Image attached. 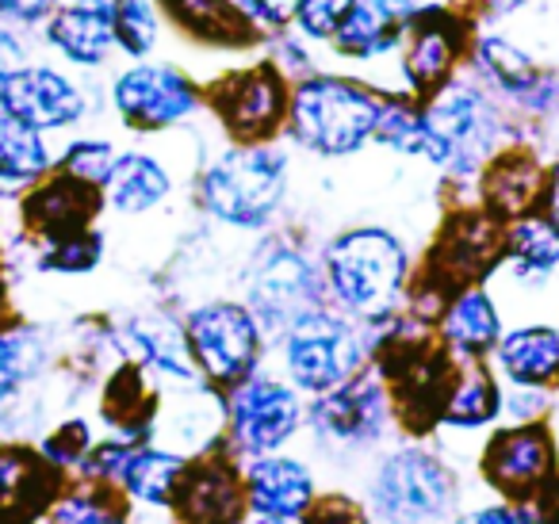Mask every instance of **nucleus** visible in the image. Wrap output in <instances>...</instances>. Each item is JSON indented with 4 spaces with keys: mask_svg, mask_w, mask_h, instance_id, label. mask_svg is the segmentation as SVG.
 Instances as JSON below:
<instances>
[{
    "mask_svg": "<svg viewBox=\"0 0 559 524\" xmlns=\"http://www.w3.org/2000/svg\"><path fill=\"white\" fill-rule=\"evenodd\" d=\"M319 264L326 302L349 314L353 322L376 330L406 310L414 261L406 241L391 226H345L322 246Z\"/></svg>",
    "mask_w": 559,
    "mask_h": 524,
    "instance_id": "1",
    "label": "nucleus"
},
{
    "mask_svg": "<svg viewBox=\"0 0 559 524\" xmlns=\"http://www.w3.org/2000/svg\"><path fill=\"white\" fill-rule=\"evenodd\" d=\"M292 192V146L272 142H226L195 169V207L226 230H269Z\"/></svg>",
    "mask_w": 559,
    "mask_h": 524,
    "instance_id": "2",
    "label": "nucleus"
},
{
    "mask_svg": "<svg viewBox=\"0 0 559 524\" xmlns=\"http://www.w3.org/2000/svg\"><path fill=\"white\" fill-rule=\"evenodd\" d=\"M380 108L383 88H376L372 81L353 70L322 66V70L292 81L284 139L322 162H345L372 146Z\"/></svg>",
    "mask_w": 559,
    "mask_h": 524,
    "instance_id": "3",
    "label": "nucleus"
},
{
    "mask_svg": "<svg viewBox=\"0 0 559 524\" xmlns=\"http://www.w3.org/2000/svg\"><path fill=\"white\" fill-rule=\"evenodd\" d=\"M238 287L241 302L253 310L272 341L314 307H326L319 257L304 246V238L288 230L264 234L257 241L238 272Z\"/></svg>",
    "mask_w": 559,
    "mask_h": 524,
    "instance_id": "4",
    "label": "nucleus"
},
{
    "mask_svg": "<svg viewBox=\"0 0 559 524\" xmlns=\"http://www.w3.org/2000/svg\"><path fill=\"white\" fill-rule=\"evenodd\" d=\"M104 104L116 123L139 139L185 131L203 116V78L165 55L139 62L123 58L104 81Z\"/></svg>",
    "mask_w": 559,
    "mask_h": 524,
    "instance_id": "5",
    "label": "nucleus"
},
{
    "mask_svg": "<svg viewBox=\"0 0 559 524\" xmlns=\"http://www.w3.org/2000/svg\"><path fill=\"white\" fill-rule=\"evenodd\" d=\"M276 345L284 379L299 394H311V398L342 386L345 379L365 371L376 356L372 330L353 322L349 314H342L330 302L326 307H314L299 322H292L276 337Z\"/></svg>",
    "mask_w": 559,
    "mask_h": 524,
    "instance_id": "6",
    "label": "nucleus"
},
{
    "mask_svg": "<svg viewBox=\"0 0 559 524\" xmlns=\"http://www.w3.org/2000/svg\"><path fill=\"white\" fill-rule=\"evenodd\" d=\"M292 81L257 50L203 78V116L226 142L284 139Z\"/></svg>",
    "mask_w": 559,
    "mask_h": 524,
    "instance_id": "7",
    "label": "nucleus"
},
{
    "mask_svg": "<svg viewBox=\"0 0 559 524\" xmlns=\"http://www.w3.org/2000/svg\"><path fill=\"white\" fill-rule=\"evenodd\" d=\"M467 73L521 123L559 119V70L533 55L506 27L479 24L467 50Z\"/></svg>",
    "mask_w": 559,
    "mask_h": 524,
    "instance_id": "8",
    "label": "nucleus"
},
{
    "mask_svg": "<svg viewBox=\"0 0 559 524\" xmlns=\"http://www.w3.org/2000/svg\"><path fill=\"white\" fill-rule=\"evenodd\" d=\"M506 223L479 203H456L441 218L421 269H414L411 284L449 299L452 291L472 284H487L502 269Z\"/></svg>",
    "mask_w": 559,
    "mask_h": 524,
    "instance_id": "9",
    "label": "nucleus"
},
{
    "mask_svg": "<svg viewBox=\"0 0 559 524\" xmlns=\"http://www.w3.org/2000/svg\"><path fill=\"white\" fill-rule=\"evenodd\" d=\"M180 325H185L188 348H192L203 383L215 391H230L234 383L261 371L269 333L241 299L215 295V299L192 302Z\"/></svg>",
    "mask_w": 559,
    "mask_h": 524,
    "instance_id": "10",
    "label": "nucleus"
},
{
    "mask_svg": "<svg viewBox=\"0 0 559 524\" xmlns=\"http://www.w3.org/2000/svg\"><path fill=\"white\" fill-rule=\"evenodd\" d=\"M475 27L479 20L452 4H433V9L403 20V35H399L395 58H391L395 93L426 100L441 85H449L467 66Z\"/></svg>",
    "mask_w": 559,
    "mask_h": 524,
    "instance_id": "11",
    "label": "nucleus"
},
{
    "mask_svg": "<svg viewBox=\"0 0 559 524\" xmlns=\"http://www.w3.org/2000/svg\"><path fill=\"white\" fill-rule=\"evenodd\" d=\"M104 85H93L85 73L55 62L32 58L9 85L0 88V108H9L24 123L43 134H73L100 116Z\"/></svg>",
    "mask_w": 559,
    "mask_h": 524,
    "instance_id": "12",
    "label": "nucleus"
},
{
    "mask_svg": "<svg viewBox=\"0 0 559 524\" xmlns=\"http://www.w3.org/2000/svg\"><path fill=\"white\" fill-rule=\"evenodd\" d=\"M223 402L230 452L249 455V460L280 452L307 421L304 394L288 379L264 376V371H253L249 379L234 383L230 391H223Z\"/></svg>",
    "mask_w": 559,
    "mask_h": 524,
    "instance_id": "13",
    "label": "nucleus"
},
{
    "mask_svg": "<svg viewBox=\"0 0 559 524\" xmlns=\"http://www.w3.org/2000/svg\"><path fill=\"white\" fill-rule=\"evenodd\" d=\"M452 471L426 448H395L376 467L372 505L388 524H433L452 509Z\"/></svg>",
    "mask_w": 559,
    "mask_h": 524,
    "instance_id": "14",
    "label": "nucleus"
},
{
    "mask_svg": "<svg viewBox=\"0 0 559 524\" xmlns=\"http://www.w3.org/2000/svg\"><path fill=\"white\" fill-rule=\"evenodd\" d=\"M399 417L395 394H391L388 379L376 364H368L365 371H357L353 379H345L342 386L319 394L307 409L314 437L322 444L337 448H368L376 440H383V432L391 429V421Z\"/></svg>",
    "mask_w": 559,
    "mask_h": 524,
    "instance_id": "15",
    "label": "nucleus"
},
{
    "mask_svg": "<svg viewBox=\"0 0 559 524\" xmlns=\"http://www.w3.org/2000/svg\"><path fill=\"white\" fill-rule=\"evenodd\" d=\"M479 471L502 498L528 501L559 478V444L548 421H513L483 448Z\"/></svg>",
    "mask_w": 559,
    "mask_h": 524,
    "instance_id": "16",
    "label": "nucleus"
},
{
    "mask_svg": "<svg viewBox=\"0 0 559 524\" xmlns=\"http://www.w3.org/2000/svg\"><path fill=\"white\" fill-rule=\"evenodd\" d=\"M39 43L55 62L85 78H108L123 62L111 0H62L55 16L39 27Z\"/></svg>",
    "mask_w": 559,
    "mask_h": 524,
    "instance_id": "17",
    "label": "nucleus"
},
{
    "mask_svg": "<svg viewBox=\"0 0 559 524\" xmlns=\"http://www.w3.org/2000/svg\"><path fill=\"white\" fill-rule=\"evenodd\" d=\"M154 146H127L119 150L116 169L104 184V207L119 218H142L150 211L165 207L177 192V150L185 142L180 131L146 134Z\"/></svg>",
    "mask_w": 559,
    "mask_h": 524,
    "instance_id": "18",
    "label": "nucleus"
},
{
    "mask_svg": "<svg viewBox=\"0 0 559 524\" xmlns=\"http://www.w3.org/2000/svg\"><path fill=\"white\" fill-rule=\"evenodd\" d=\"M399 35H403V16L391 9L388 0H353L349 16L342 20V27L326 47V62L349 66L353 73L368 78L376 88L395 93L391 58H395Z\"/></svg>",
    "mask_w": 559,
    "mask_h": 524,
    "instance_id": "19",
    "label": "nucleus"
},
{
    "mask_svg": "<svg viewBox=\"0 0 559 524\" xmlns=\"http://www.w3.org/2000/svg\"><path fill=\"white\" fill-rule=\"evenodd\" d=\"M246 509V471L234 463V452L215 444L188 460L185 478L173 493V513L180 524H241Z\"/></svg>",
    "mask_w": 559,
    "mask_h": 524,
    "instance_id": "20",
    "label": "nucleus"
},
{
    "mask_svg": "<svg viewBox=\"0 0 559 524\" xmlns=\"http://www.w3.org/2000/svg\"><path fill=\"white\" fill-rule=\"evenodd\" d=\"M111 348L123 353V360L139 364L146 376H157L165 383L180 386H200L203 376L192 360L185 325L180 318L169 314H127L119 325L108 330Z\"/></svg>",
    "mask_w": 559,
    "mask_h": 524,
    "instance_id": "21",
    "label": "nucleus"
},
{
    "mask_svg": "<svg viewBox=\"0 0 559 524\" xmlns=\"http://www.w3.org/2000/svg\"><path fill=\"white\" fill-rule=\"evenodd\" d=\"M544 180H548V162L540 157L536 142H506L483 165L479 180H475V203L487 207L495 218H502V223H513V218L540 211Z\"/></svg>",
    "mask_w": 559,
    "mask_h": 524,
    "instance_id": "22",
    "label": "nucleus"
},
{
    "mask_svg": "<svg viewBox=\"0 0 559 524\" xmlns=\"http://www.w3.org/2000/svg\"><path fill=\"white\" fill-rule=\"evenodd\" d=\"M104 215V192L93 184H81L70 172L50 169L39 184L20 195V223L32 241H55L66 234H81L96 226Z\"/></svg>",
    "mask_w": 559,
    "mask_h": 524,
    "instance_id": "23",
    "label": "nucleus"
},
{
    "mask_svg": "<svg viewBox=\"0 0 559 524\" xmlns=\"http://www.w3.org/2000/svg\"><path fill=\"white\" fill-rule=\"evenodd\" d=\"M162 9L173 39L188 43L200 55H223L226 62H238L261 50V39L230 0H162Z\"/></svg>",
    "mask_w": 559,
    "mask_h": 524,
    "instance_id": "24",
    "label": "nucleus"
},
{
    "mask_svg": "<svg viewBox=\"0 0 559 524\" xmlns=\"http://www.w3.org/2000/svg\"><path fill=\"white\" fill-rule=\"evenodd\" d=\"M433 330H437V341L449 348V356L456 364L490 360L498 337L506 333L502 302H498V295L490 291L487 284L460 287L441 307Z\"/></svg>",
    "mask_w": 559,
    "mask_h": 524,
    "instance_id": "25",
    "label": "nucleus"
},
{
    "mask_svg": "<svg viewBox=\"0 0 559 524\" xmlns=\"http://www.w3.org/2000/svg\"><path fill=\"white\" fill-rule=\"evenodd\" d=\"M62 493V471L32 444H0V524H35Z\"/></svg>",
    "mask_w": 559,
    "mask_h": 524,
    "instance_id": "26",
    "label": "nucleus"
},
{
    "mask_svg": "<svg viewBox=\"0 0 559 524\" xmlns=\"http://www.w3.org/2000/svg\"><path fill=\"white\" fill-rule=\"evenodd\" d=\"M490 368L510 386H536L556 391L559 386V325L521 322L498 337L490 353Z\"/></svg>",
    "mask_w": 559,
    "mask_h": 524,
    "instance_id": "27",
    "label": "nucleus"
},
{
    "mask_svg": "<svg viewBox=\"0 0 559 524\" xmlns=\"http://www.w3.org/2000/svg\"><path fill=\"white\" fill-rule=\"evenodd\" d=\"M246 498H249V509L264 516H296L307 513L319 493H314V475L304 467L299 460L292 455H280V452H269V455H253L246 467Z\"/></svg>",
    "mask_w": 559,
    "mask_h": 524,
    "instance_id": "28",
    "label": "nucleus"
},
{
    "mask_svg": "<svg viewBox=\"0 0 559 524\" xmlns=\"http://www.w3.org/2000/svg\"><path fill=\"white\" fill-rule=\"evenodd\" d=\"M518 287H544L559 272V230L540 215L506 223V253L502 269Z\"/></svg>",
    "mask_w": 559,
    "mask_h": 524,
    "instance_id": "29",
    "label": "nucleus"
},
{
    "mask_svg": "<svg viewBox=\"0 0 559 524\" xmlns=\"http://www.w3.org/2000/svg\"><path fill=\"white\" fill-rule=\"evenodd\" d=\"M58 150L50 134L35 131L9 108H0V192H27L55 169Z\"/></svg>",
    "mask_w": 559,
    "mask_h": 524,
    "instance_id": "30",
    "label": "nucleus"
},
{
    "mask_svg": "<svg viewBox=\"0 0 559 524\" xmlns=\"http://www.w3.org/2000/svg\"><path fill=\"white\" fill-rule=\"evenodd\" d=\"M502 417V383L490 360L456 364L449 391L441 402V421L449 429H483V425Z\"/></svg>",
    "mask_w": 559,
    "mask_h": 524,
    "instance_id": "31",
    "label": "nucleus"
},
{
    "mask_svg": "<svg viewBox=\"0 0 559 524\" xmlns=\"http://www.w3.org/2000/svg\"><path fill=\"white\" fill-rule=\"evenodd\" d=\"M157 406H162V394L150 386L146 371L131 360L119 364L116 376H111L108 386H104V398H100L104 421L116 429V437L134 440V444H142V440L154 432Z\"/></svg>",
    "mask_w": 559,
    "mask_h": 524,
    "instance_id": "32",
    "label": "nucleus"
},
{
    "mask_svg": "<svg viewBox=\"0 0 559 524\" xmlns=\"http://www.w3.org/2000/svg\"><path fill=\"white\" fill-rule=\"evenodd\" d=\"M188 455L173 452L162 444H134L131 460H127L123 475H119V490L127 498L142 501V505H173L180 478H185Z\"/></svg>",
    "mask_w": 559,
    "mask_h": 524,
    "instance_id": "33",
    "label": "nucleus"
},
{
    "mask_svg": "<svg viewBox=\"0 0 559 524\" xmlns=\"http://www.w3.org/2000/svg\"><path fill=\"white\" fill-rule=\"evenodd\" d=\"M111 20H116L119 55L127 62L162 58L173 39V27L165 20L162 0H111Z\"/></svg>",
    "mask_w": 559,
    "mask_h": 524,
    "instance_id": "34",
    "label": "nucleus"
},
{
    "mask_svg": "<svg viewBox=\"0 0 559 524\" xmlns=\"http://www.w3.org/2000/svg\"><path fill=\"white\" fill-rule=\"evenodd\" d=\"M47 364V345L32 325L0 322V406L16 402Z\"/></svg>",
    "mask_w": 559,
    "mask_h": 524,
    "instance_id": "35",
    "label": "nucleus"
},
{
    "mask_svg": "<svg viewBox=\"0 0 559 524\" xmlns=\"http://www.w3.org/2000/svg\"><path fill=\"white\" fill-rule=\"evenodd\" d=\"M372 146L388 150L406 162H421L426 154V119H421V100L406 93H383L380 123H376Z\"/></svg>",
    "mask_w": 559,
    "mask_h": 524,
    "instance_id": "36",
    "label": "nucleus"
},
{
    "mask_svg": "<svg viewBox=\"0 0 559 524\" xmlns=\"http://www.w3.org/2000/svg\"><path fill=\"white\" fill-rule=\"evenodd\" d=\"M50 524H127V493L108 483L62 490L50 505Z\"/></svg>",
    "mask_w": 559,
    "mask_h": 524,
    "instance_id": "37",
    "label": "nucleus"
},
{
    "mask_svg": "<svg viewBox=\"0 0 559 524\" xmlns=\"http://www.w3.org/2000/svg\"><path fill=\"white\" fill-rule=\"evenodd\" d=\"M116 157H119V146L108 139V134H93V131H73L70 142H66L62 150H58L55 157V169L70 172L73 180H81V184H93L104 192V184H108L111 169H116Z\"/></svg>",
    "mask_w": 559,
    "mask_h": 524,
    "instance_id": "38",
    "label": "nucleus"
},
{
    "mask_svg": "<svg viewBox=\"0 0 559 524\" xmlns=\"http://www.w3.org/2000/svg\"><path fill=\"white\" fill-rule=\"evenodd\" d=\"M35 246H39V269L55 276H85L104 261V234L96 226L55 241H35Z\"/></svg>",
    "mask_w": 559,
    "mask_h": 524,
    "instance_id": "39",
    "label": "nucleus"
},
{
    "mask_svg": "<svg viewBox=\"0 0 559 524\" xmlns=\"http://www.w3.org/2000/svg\"><path fill=\"white\" fill-rule=\"evenodd\" d=\"M349 9L353 0H288V27L311 47L326 50Z\"/></svg>",
    "mask_w": 559,
    "mask_h": 524,
    "instance_id": "40",
    "label": "nucleus"
},
{
    "mask_svg": "<svg viewBox=\"0 0 559 524\" xmlns=\"http://www.w3.org/2000/svg\"><path fill=\"white\" fill-rule=\"evenodd\" d=\"M96 440H93V429H88L85 421H62L55 432H50L47 440H43V448L39 452L47 455L50 463H55L58 471H73V467H81V460L88 455V448H93Z\"/></svg>",
    "mask_w": 559,
    "mask_h": 524,
    "instance_id": "41",
    "label": "nucleus"
},
{
    "mask_svg": "<svg viewBox=\"0 0 559 524\" xmlns=\"http://www.w3.org/2000/svg\"><path fill=\"white\" fill-rule=\"evenodd\" d=\"M134 452V440H123V437H111V440H96L88 448V455L81 460V475L85 483H108V486H119V475H123L127 460Z\"/></svg>",
    "mask_w": 559,
    "mask_h": 524,
    "instance_id": "42",
    "label": "nucleus"
},
{
    "mask_svg": "<svg viewBox=\"0 0 559 524\" xmlns=\"http://www.w3.org/2000/svg\"><path fill=\"white\" fill-rule=\"evenodd\" d=\"M304 524H368V513L360 501L345 498V493H322L307 505Z\"/></svg>",
    "mask_w": 559,
    "mask_h": 524,
    "instance_id": "43",
    "label": "nucleus"
},
{
    "mask_svg": "<svg viewBox=\"0 0 559 524\" xmlns=\"http://www.w3.org/2000/svg\"><path fill=\"white\" fill-rule=\"evenodd\" d=\"M62 0H0V24L24 35H39V27L58 12Z\"/></svg>",
    "mask_w": 559,
    "mask_h": 524,
    "instance_id": "44",
    "label": "nucleus"
},
{
    "mask_svg": "<svg viewBox=\"0 0 559 524\" xmlns=\"http://www.w3.org/2000/svg\"><path fill=\"white\" fill-rule=\"evenodd\" d=\"M27 62H32V43H27V35L9 24H0V88L9 85Z\"/></svg>",
    "mask_w": 559,
    "mask_h": 524,
    "instance_id": "45",
    "label": "nucleus"
},
{
    "mask_svg": "<svg viewBox=\"0 0 559 524\" xmlns=\"http://www.w3.org/2000/svg\"><path fill=\"white\" fill-rule=\"evenodd\" d=\"M536 4H540V0H479V4H475V20H479V24L502 27V24L521 20L525 12H533Z\"/></svg>",
    "mask_w": 559,
    "mask_h": 524,
    "instance_id": "46",
    "label": "nucleus"
},
{
    "mask_svg": "<svg viewBox=\"0 0 559 524\" xmlns=\"http://www.w3.org/2000/svg\"><path fill=\"white\" fill-rule=\"evenodd\" d=\"M540 215L548 218L559 230V154L548 162V180H544V200H540Z\"/></svg>",
    "mask_w": 559,
    "mask_h": 524,
    "instance_id": "47",
    "label": "nucleus"
},
{
    "mask_svg": "<svg viewBox=\"0 0 559 524\" xmlns=\"http://www.w3.org/2000/svg\"><path fill=\"white\" fill-rule=\"evenodd\" d=\"M456 524H521L518 509L510 505H483V509H467L464 516H456Z\"/></svg>",
    "mask_w": 559,
    "mask_h": 524,
    "instance_id": "48",
    "label": "nucleus"
},
{
    "mask_svg": "<svg viewBox=\"0 0 559 524\" xmlns=\"http://www.w3.org/2000/svg\"><path fill=\"white\" fill-rule=\"evenodd\" d=\"M249 524H292L288 516H264V513H257V521H249Z\"/></svg>",
    "mask_w": 559,
    "mask_h": 524,
    "instance_id": "49",
    "label": "nucleus"
},
{
    "mask_svg": "<svg viewBox=\"0 0 559 524\" xmlns=\"http://www.w3.org/2000/svg\"><path fill=\"white\" fill-rule=\"evenodd\" d=\"M444 4H452V9H464V12H472V16H475V4H479V0H444Z\"/></svg>",
    "mask_w": 559,
    "mask_h": 524,
    "instance_id": "50",
    "label": "nucleus"
},
{
    "mask_svg": "<svg viewBox=\"0 0 559 524\" xmlns=\"http://www.w3.org/2000/svg\"><path fill=\"white\" fill-rule=\"evenodd\" d=\"M0 322H4V287H0Z\"/></svg>",
    "mask_w": 559,
    "mask_h": 524,
    "instance_id": "51",
    "label": "nucleus"
},
{
    "mask_svg": "<svg viewBox=\"0 0 559 524\" xmlns=\"http://www.w3.org/2000/svg\"><path fill=\"white\" fill-rule=\"evenodd\" d=\"M556 509H559V478H556Z\"/></svg>",
    "mask_w": 559,
    "mask_h": 524,
    "instance_id": "52",
    "label": "nucleus"
},
{
    "mask_svg": "<svg viewBox=\"0 0 559 524\" xmlns=\"http://www.w3.org/2000/svg\"><path fill=\"white\" fill-rule=\"evenodd\" d=\"M556 391H559V386H556Z\"/></svg>",
    "mask_w": 559,
    "mask_h": 524,
    "instance_id": "53",
    "label": "nucleus"
}]
</instances>
